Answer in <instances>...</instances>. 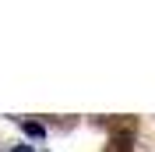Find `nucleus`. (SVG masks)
Returning <instances> with one entry per match:
<instances>
[{
	"mask_svg": "<svg viewBox=\"0 0 155 152\" xmlns=\"http://www.w3.org/2000/svg\"><path fill=\"white\" fill-rule=\"evenodd\" d=\"M21 127H25V134H28V138H46V127H42V124H35V120H25Z\"/></svg>",
	"mask_w": 155,
	"mask_h": 152,
	"instance_id": "obj_1",
	"label": "nucleus"
},
{
	"mask_svg": "<svg viewBox=\"0 0 155 152\" xmlns=\"http://www.w3.org/2000/svg\"><path fill=\"white\" fill-rule=\"evenodd\" d=\"M11 152H35V149H32V145H14Z\"/></svg>",
	"mask_w": 155,
	"mask_h": 152,
	"instance_id": "obj_2",
	"label": "nucleus"
}]
</instances>
